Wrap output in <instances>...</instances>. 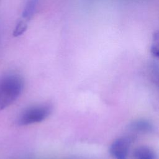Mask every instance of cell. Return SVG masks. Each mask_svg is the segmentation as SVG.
<instances>
[{
  "mask_svg": "<svg viewBox=\"0 0 159 159\" xmlns=\"http://www.w3.org/2000/svg\"><path fill=\"white\" fill-rule=\"evenodd\" d=\"M23 80L17 75H7L0 78V111L12 104L20 95Z\"/></svg>",
  "mask_w": 159,
  "mask_h": 159,
  "instance_id": "1",
  "label": "cell"
},
{
  "mask_svg": "<svg viewBox=\"0 0 159 159\" xmlns=\"http://www.w3.org/2000/svg\"><path fill=\"white\" fill-rule=\"evenodd\" d=\"M52 106L50 104H42L26 109L20 115L18 123L20 125H27L39 123L51 114Z\"/></svg>",
  "mask_w": 159,
  "mask_h": 159,
  "instance_id": "2",
  "label": "cell"
},
{
  "mask_svg": "<svg viewBox=\"0 0 159 159\" xmlns=\"http://www.w3.org/2000/svg\"><path fill=\"white\" fill-rule=\"evenodd\" d=\"M130 144L128 137H120L114 140L109 148L110 154L116 159H127Z\"/></svg>",
  "mask_w": 159,
  "mask_h": 159,
  "instance_id": "3",
  "label": "cell"
},
{
  "mask_svg": "<svg viewBox=\"0 0 159 159\" xmlns=\"http://www.w3.org/2000/svg\"><path fill=\"white\" fill-rule=\"evenodd\" d=\"M135 159H155L153 150L146 146H141L137 148L134 153Z\"/></svg>",
  "mask_w": 159,
  "mask_h": 159,
  "instance_id": "4",
  "label": "cell"
},
{
  "mask_svg": "<svg viewBox=\"0 0 159 159\" xmlns=\"http://www.w3.org/2000/svg\"><path fill=\"white\" fill-rule=\"evenodd\" d=\"M38 0H27L22 12V18L28 21L33 16L37 7Z\"/></svg>",
  "mask_w": 159,
  "mask_h": 159,
  "instance_id": "5",
  "label": "cell"
},
{
  "mask_svg": "<svg viewBox=\"0 0 159 159\" xmlns=\"http://www.w3.org/2000/svg\"><path fill=\"white\" fill-rule=\"evenodd\" d=\"M152 124L148 121L137 120L130 124L129 128L137 132H150L152 130Z\"/></svg>",
  "mask_w": 159,
  "mask_h": 159,
  "instance_id": "6",
  "label": "cell"
},
{
  "mask_svg": "<svg viewBox=\"0 0 159 159\" xmlns=\"http://www.w3.org/2000/svg\"><path fill=\"white\" fill-rule=\"evenodd\" d=\"M27 28V21L22 19L20 20L16 25L14 32H13V35L15 37H17L19 35H22L24 32L26 30Z\"/></svg>",
  "mask_w": 159,
  "mask_h": 159,
  "instance_id": "7",
  "label": "cell"
},
{
  "mask_svg": "<svg viewBox=\"0 0 159 159\" xmlns=\"http://www.w3.org/2000/svg\"><path fill=\"white\" fill-rule=\"evenodd\" d=\"M151 54L155 58H158L159 56V50L158 47V43H154L150 48Z\"/></svg>",
  "mask_w": 159,
  "mask_h": 159,
  "instance_id": "8",
  "label": "cell"
}]
</instances>
